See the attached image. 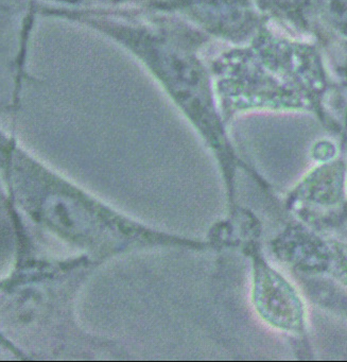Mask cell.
Returning a JSON list of instances; mask_svg holds the SVG:
<instances>
[{
	"instance_id": "6da1fadb",
	"label": "cell",
	"mask_w": 347,
	"mask_h": 362,
	"mask_svg": "<svg viewBox=\"0 0 347 362\" xmlns=\"http://www.w3.org/2000/svg\"><path fill=\"white\" fill-rule=\"evenodd\" d=\"M313 0H258L261 5H265L268 9H271L275 13H281L284 17L296 18L305 17V13L309 11L310 7H313ZM318 1V0H317Z\"/></svg>"
}]
</instances>
